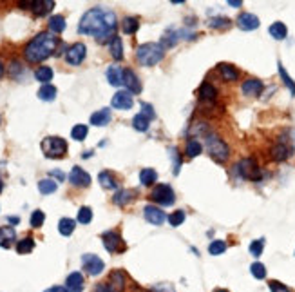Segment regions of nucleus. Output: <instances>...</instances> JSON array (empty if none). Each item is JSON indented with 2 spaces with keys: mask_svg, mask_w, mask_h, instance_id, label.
Returning a JSON list of instances; mask_svg holds the SVG:
<instances>
[{
  "mask_svg": "<svg viewBox=\"0 0 295 292\" xmlns=\"http://www.w3.org/2000/svg\"><path fill=\"white\" fill-rule=\"evenodd\" d=\"M114 31H116V17H114V13L102 8L89 9L78 24V33L92 35L98 44L111 42V38H114Z\"/></svg>",
  "mask_w": 295,
  "mask_h": 292,
  "instance_id": "1",
  "label": "nucleus"
},
{
  "mask_svg": "<svg viewBox=\"0 0 295 292\" xmlns=\"http://www.w3.org/2000/svg\"><path fill=\"white\" fill-rule=\"evenodd\" d=\"M56 46H58L56 35L44 31V33H38L37 37L27 42V46L24 47V56L31 64L42 62V60L49 59L51 54L56 51Z\"/></svg>",
  "mask_w": 295,
  "mask_h": 292,
  "instance_id": "2",
  "label": "nucleus"
},
{
  "mask_svg": "<svg viewBox=\"0 0 295 292\" xmlns=\"http://www.w3.org/2000/svg\"><path fill=\"white\" fill-rule=\"evenodd\" d=\"M163 56H165V49H163L161 44H143L136 49V60L142 66L149 67V66H156L158 62H161Z\"/></svg>",
  "mask_w": 295,
  "mask_h": 292,
  "instance_id": "3",
  "label": "nucleus"
},
{
  "mask_svg": "<svg viewBox=\"0 0 295 292\" xmlns=\"http://www.w3.org/2000/svg\"><path fill=\"white\" fill-rule=\"evenodd\" d=\"M42 153L51 160L63 158L67 155V142L60 136H46L42 140Z\"/></svg>",
  "mask_w": 295,
  "mask_h": 292,
  "instance_id": "4",
  "label": "nucleus"
},
{
  "mask_svg": "<svg viewBox=\"0 0 295 292\" xmlns=\"http://www.w3.org/2000/svg\"><path fill=\"white\" fill-rule=\"evenodd\" d=\"M207 149H208L210 158L216 160L217 163H224L230 156L228 145H226L217 134H212V133L207 134Z\"/></svg>",
  "mask_w": 295,
  "mask_h": 292,
  "instance_id": "5",
  "label": "nucleus"
},
{
  "mask_svg": "<svg viewBox=\"0 0 295 292\" xmlns=\"http://www.w3.org/2000/svg\"><path fill=\"white\" fill-rule=\"evenodd\" d=\"M236 172L241 176V178L250 180V182H257V180H261V176H263L261 169H259L257 162H255L254 158H243L241 162H237Z\"/></svg>",
  "mask_w": 295,
  "mask_h": 292,
  "instance_id": "6",
  "label": "nucleus"
},
{
  "mask_svg": "<svg viewBox=\"0 0 295 292\" xmlns=\"http://www.w3.org/2000/svg\"><path fill=\"white\" fill-rule=\"evenodd\" d=\"M150 200H152L154 203H159V205H163V207H169V205H172L176 201V194H174V191H172L171 185L158 184L152 189V192H150Z\"/></svg>",
  "mask_w": 295,
  "mask_h": 292,
  "instance_id": "7",
  "label": "nucleus"
},
{
  "mask_svg": "<svg viewBox=\"0 0 295 292\" xmlns=\"http://www.w3.org/2000/svg\"><path fill=\"white\" fill-rule=\"evenodd\" d=\"M102 242H104V247L112 252V254H116V252H123L125 250V242L121 238L120 234L116 230H107V232L102 234Z\"/></svg>",
  "mask_w": 295,
  "mask_h": 292,
  "instance_id": "8",
  "label": "nucleus"
},
{
  "mask_svg": "<svg viewBox=\"0 0 295 292\" xmlns=\"http://www.w3.org/2000/svg\"><path fill=\"white\" fill-rule=\"evenodd\" d=\"M82 267L89 276H100L105 269V263L100 256L96 254H83L82 256Z\"/></svg>",
  "mask_w": 295,
  "mask_h": 292,
  "instance_id": "9",
  "label": "nucleus"
},
{
  "mask_svg": "<svg viewBox=\"0 0 295 292\" xmlns=\"http://www.w3.org/2000/svg\"><path fill=\"white\" fill-rule=\"evenodd\" d=\"M85 54H87L85 46H83V44H75V46H71L67 49L65 62L69 64V66H80V64L83 62V59H85Z\"/></svg>",
  "mask_w": 295,
  "mask_h": 292,
  "instance_id": "10",
  "label": "nucleus"
},
{
  "mask_svg": "<svg viewBox=\"0 0 295 292\" xmlns=\"http://www.w3.org/2000/svg\"><path fill=\"white\" fill-rule=\"evenodd\" d=\"M69 182H71L75 187H89L91 185V174L87 171H83L82 167H73L71 172H69Z\"/></svg>",
  "mask_w": 295,
  "mask_h": 292,
  "instance_id": "11",
  "label": "nucleus"
},
{
  "mask_svg": "<svg viewBox=\"0 0 295 292\" xmlns=\"http://www.w3.org/2000/svg\"><path fill=\"white\" fill-rule=\"evenodd\" d=\"M123 85L127 87V91L130 93V95H140L142 93V83H140V80H138L136 73L133 71V69H123Z\"/></svg>",
  "mask_w": 295,
  "mask_h": 292,
  "instance_id": "12",
  "label": "nucleus"
},
{
  "mask_svg": "<svg viewBox=\"0 0 295 292\" xmlns=\"http://www.w3.org/2000/svg\"><path fill=\"white\" fill-rule=\"evenodd\" d=\"M111 105L114 109H121V111H127V109H130L134 105L133 95H130L129 91H118L116 95L112 96Z\"/></svg>",
  "mask_w": 295,
  "mask_h": 292,
  "instance_id": "13",
  "label": "nucleus"
},
{
  "mask_svg": "<svg viewBox=\"0 0 295 292\" xmlns=\"http://www.w3.org/2000/svg\"><path fill=\"white\" fill-rule=\"evenodd\" d=\"M198 96H200L201 104H214L217 98V89L214 87L212 83L203 82L201 83V87L198 89Z\"/></svg>",
  "mask_w": 295,
  "mask_h": 292,
  "instance_id": "14",
  "label": "nucleus"
},
{
  "mask_svg": "<svg viewBox=\"0 0 295 292\" xmlns=\"http://www.w3.org/2000/svg\"><path fill=\"white\" fill-rule=\"evenodd\" d=\"M143 214H145V220L149 223H152V225H163L167 221V214L163 211H159L158 207H154V205H147Z\"/></svg>",
  "mask_w": 295,
  "mask_h": 292,
  "instance_id": "15",
  "label": "nucleus"
},
{
  "mask_svg": "<svg viewBox=\"0 0 295 292\" xmlns=\"http://www.w3.org/2000/svg\"><path fill=\"white\" fill-rule=\"evenodd\" d=\"M259 18L252 13H241L239 17H237V25H239V30L243 31H254L259 27Z\"/></svg>",
  "mask_w": 295,
  "mask_h": 292,
  "instance_id": "16",
  "label": "nucleus"
},
{
  "mask_svg": "<svg viewBox=\"0 0 295 292\" xmlns=\"http://www.w3.org/2000/svg\"><path fill=\"white\" fill-rule=\"evenodd\" d=\"M138 192L133 191V189H121V191L114 192V196H112V203L114 205H120V207H125V205L133 203L136 200Z\"/></svg>",
  "mask_w": 295,
  "mask_h": 292,
  "instance_id": "17",
  "label": "nucleus"
},
{
  "mask_svg": "<svg viewBox=\"0 0 295 292\" xmlns=\"http://www.w3.org/2000/svg\"><path fill=\"white\" fill-rule=\"evenodd\" d=\"M125 281H127V276L123 271H112L109 274V287L112 292H123L125 290Z\"/></svg>",
  "mask_w": 295,
  "mask_h": 292,
  "instance_id": "18",
  "label": "nucleus"
},
{
  "mask_svg": "<svg viewBox=\"0 0 295 292\" xmlns=\"http://www.w3.org/2000/svg\"><path fill=\"white\" fill-rule=\"evenodd\" d=\"M291 153H293V149L286 143H275L270 149V158L275 160V162H284V160L290 158Z\"/></svg>",
  "mask_w": 295,
  "mask_h": 292,
  "instance_id": "19",
  "label": "nucleus"
},
{
  "mask_svg": "<svg viewBox=\"0 0 295 292\" xmlns=\"http://www.w3.org/2000/svg\"><path fill=\"white\" fill-rule=\"evenodd\" d=\"M263 87H265V85H263V82L259 78H248L243 82L241 91L245 96H259L263 91Z\"/></svg>",
  "mask_w": 295,
  "mask_h": 292,
  "instance_id": "20",
  "label": "nucleus"
},
{
  "mask_svg": "<svg viewBox=\"0 0 295 292\" xmlns=\"http://www.w3.org/2000/svg\"><path fill=\"white\" fill-rule=\"evenodd\" d=\"M217 73H219V76L224 82H236L239 78V71H237L232 64H226V62H221L217 66Z\"/></svg>",
  "mask_w": 295,
  "mask_h": 292,
  "instance_id": "21",
  "label": "nucleus"
},
{
  "mask_svg": "<svg viewBox=\"0 0 295 292\" xmlns=\"http://www.w3.org/2000/svg\"><path fill=\"white\" fill-rule=\"evenodd\" d=\"M15 240H17V232H15L13 227L9 225L0 227V247L2 249H9L15 243Z\"/></svg>",
  "mask_w": 295,
  "mask_h": 292,
  "instance_id": "22",
  "label": "nucleus"
},
{
  "mask_svg": "<svg viewBox=\"0 0 295 292\" xmlns=\"http://www.w3.org/2000/svg\"><path fill=\"white\" fill-rule=\"evenodd\" d=\"M65 288L69 292H82L83 288V276L82 272H71L65 280Z\"/></svg>",
  "mask_w": 295,
  "mask_h": 292,
  "instance_id": "23",
  "label": "nucleus"
},
{
  "mask_svg": "<svg viewBox=\"0 0 295 292\" xmlns=\"http://www.w3.org/2000/svg\"><path fill=\"white\" fill-rule=\"evenodd\" d=\"M53 8H54L53 0H37V2H33V4H31V9H33V13L37 15V17L49 15V13L53 11Z\"/></svg>",
  "mask_w": 295,
  "mask_h": 292,
  "instance_id": "24",
  "label": "nucleus"
},
{
  "mask_svg": "<svg viewBox=\"0 0 295 292\" xmlns=\"http://www.w3.org/2000/svg\"><path fill=\"white\" fill-rule=\"evenodd\" d=\"M107 82L114 87L118 85H123V69L118 66H111L107 69Z\"/></svg>",
  "mask_w": 295,
  "mask_h": 292,
  "instance_id": "25",
  "label": "nucleus"
},
{
  "mask_svg": "<svg viewBox=\"0 0 295 292\" xmlns=\"http://www.w3.org/2000/svg\"><path fill=\"white\" fill-rule=\"evenodd\" d=\"M111 109H100V111H96L94 114L91 116V124L96 125V127H104V125H107L109 122H111Z\"/></svg>",
  "mask_w": 295,
  "mask_h": 292,
  "instance_id": "26",
  "label": "nucleus"
},
{
  "mask_svg": "<svg viewBox=\"0 0 295 292\" xmlns=\"http://www.w3.org/2000/svg\"><path fill=\"white\" fill-rule=\"evenodd\" d=\"M150 122H152V118L149 116V114L145 113H138L136 116L133 118V127L136 131H140V133H145L147 129H149Z\"/></svg>",
  "mask_w": 295,
  "mask_h": 292,
  "instance_id": "27",
  "label": "nucleus"
},
{
  "mask_svg": "<svg viewBox=\"0 0 295 292\" xmlns=\"http://www.w3.org/2000/svg\"><path fill=\"white\" fill-rule=\"evenodd\" d=\"M268 33H270V37L275 38V40H284L288 35V27L283 22H274V24L270 25V30H268Z\"/></svg>",
  "mask_w": 295,
  "mask_h": 292,
  "instance_id": "28",
  "label": "nucleus"
},
{
  "mask_svg": "<svg viewBox=\"0 0 295 292\" xmlns=\"http://www.w3.org/2000/svg\"><path fill=\"white\" fill-rule=\"evenodd\" d=\"M98 182H100L102 187L107 189V191H112V189L118 187V182L114 180L112 172H109V171H102L100 174H98Z\"/></svg>",
  "mask_w": 295,
  "mask_h": 292,
  "instance_id": "29",
  "label": "nucleus"
},
{
  "mask_svg": "<svg viewBox=\"0 0 295 292\" xmlns=\"http://www.w3.org/2000/svg\"><path fill=\"white\" fill-rule=\"evenodd\" d=\"M75 227H76V221L73 220V218H62V220L58 221V232L62 234V236H65V238L75 232Z\"/></svg>",
  "mask_w": 295,
  "mask_h": 292,
  "instance_id": "30",
  "label": "nucleus"
},
{
  "mask_svg": "<svg viewBox=\"0 0 295 292\" xmlns=\"http://www.w3.org/2000/svg\"><path fill=\"white\" fill-rule=\"evenodd\" d=\"M38 98L44 102H53L56 98V87L51 85V83H44L40 89H38Z\"/></svg>",
  "mask_w": 295,
  "mask_h": 292,
  "instance_id": "31",
  "label": "nucleus"
},
{
  "mask_svg": "<svg viewBox=\"0 0 295 292\" xmlns=\"http://www.w3.org/2000/svg\"><path fill=\"white\" fill-rule=\"evenodd\" d=\"M201 151H203V145H201L195 138H190V140L187 142V145H185V155H187L188 158H195V156H200Z\"/></svg>",
  "mask_w": 295,
  "mask_h": 292,
  "instance_id": "32",
  "label": "nucleus"
},
{
  "mask_svg": "<svg viewBox=\"0 0 295 292\" xmlns=\"http://www.w3.org/2000/svg\"><path fill=\"white\" fill-rule=\"evenodd\" d=\"M109 49H111V54L114 60H121L123 59V44H121L120 37H114L109 44Z\"/></svg>",
  "mask_w": 295,
  "mask_h": 292,
  "instance_id": "33",
  "label": "nucleus"
},
{
  "mask_svg": "<svg viewBox=\"0 0 295 292\" xmlns=\"http://www.w3.org/2000/svg\"><path fill=\"white\" fill-rule=\"evenodd\" d=\"M156 180H158V172L154 171V169H143V171L140 172V182H142V185H145V187L154 185L156 184Z\"/></svg>",
  "mask_w": 295,
  "mask_h": 292,
  "instance_id": "34",
  "label": "nucleus"
},
{
  "mask_svg": "<svg viewBox=\"0 0 295 292\" xmlns=\"http://www.w3.org/2000/svg\"><path fill=\"white\" fill-rule=\"evenodd\" d=\"M121 27H123L125 35H134L138 31V27H140V20L136 17H127L121 22Z\"/></svg>",
  "mask_w": 295,
  "mask_h": 292,
  "instance_id": "35",
  "label": "nucleus"
},
{
  "mask_svg": "<svg viewBox=\"0 0 295 292\" xmlns=\"http://www.w3.org/2000/svg\"><path fill=\"white\" fill-rule=\"evenodd\" d=\"M53 69H51L49 66H40L35 71V78L38 80V82H44V83H49V80L53 78Z\"/></svg>",
  "mask_w": 295,
  "mask_h": 292,
  "instance_id": "36",
  "label": "nucleus"
},
{
  "mask_svg": "<svg viewBox=\"0 0 295 292\" xmlns=\"http://www.w3.org/2000/svg\"><path fill=\"white\" fill-rule=\"evenodd\" d=\"M35 249V240L31 236H25L24 240L17 243V252L18 254H29L31 250Z\"/></svg>",
  "mask_w": 295,
  "mask_h": 292,
  "instance_id": "37",
  "label": "nucleus"
},
{
  "mask_svg": "<svg viewBox=\"0 0 295 292\" xmlns=\"http://www.w3.org/2000/svg\"><path fill=\"white\" fill-rule=\"evenodd\" d=\"M277 69H279V76H281V80L284 82V85H286V87L290 89L291 96H295V82L290 78V75L286 73V69H284L283 64H281V62L277 64Z\"/></svg>",
  "mask_w": 295,
  "mask_h": 292,
  "instance_id": "38",
  "label": "nucleus"
},
{
  "mask_svg": "<svg viewBox=\"0 0 295 292\" xmlns=\"http://www.w3.org/2000/svg\"><path fill=\"white\" fill-rule=\"evenodd\" d=\"M56 182H53L51 178H44L38 182V191L42 192V194H53L54 191H56Z\"/></svg>",
  "mask_w": 295,
  "mask_h": 292,
  "instance_id": "39",
  "label": "nucleus"
},
{
  "mask_svg": "<svg viewBox=\"0 0 295 292\" xmlns=\"http://www.w3.org/2000/svg\"><path fill=\"white\" fill-rule=\"evenodd\" d=\"M87 133H89L87 125L78 124V125H75V127H73L71 138H73V140H76V142H83V140L87 138Z\"/></svg>",
  "mask_w": 295,
  "mask_h": 292,
  "instance_id": "40",
  "label": "nucleus"
},
{
  "mask_svg": "<svg viewBox=\"0 0 295 292\" xmlns=\"http://www.w3.org/2000/svg\"><path fill=\"white\" fill-rule=\"evenodd\" d=\"M49 30L53 31V33H62V31L65 30V18L60 17V15L51 17L49 18Z\"/></svg>",
  "mask_w": 295,
  "mask_h": 292,
  "instance_id": "41",
  "label": "nucleus"
},
{
  "mask_svg": "<svg viewBox=\"0 0 295 292\" xmlns=\"http://www.w3.org/2000/svg\"><path fill=\"white\" fill-rule=\"evenodd\" d=\"M208 25H210L212 30H226V27L232 25V22L226 17H216V18H210V20H208Z\"/></svg>",
  "mask_w": 295,
  "mask_h": 292,
  "instance_id": "42",
  "label": "nucleus"
},
{
  "mask_svg": "<svg viewBox=\"0 0 295 292\" xmlns=\"http://www.w3.org/2000/svg\"><path fill=\"white\" fill-rule=\"evenodd\" d=\"M250 272H252V276H254L255 280H265L266 278V267L261 261L252 263V265H250Z\"/></svg>",
  "mask_w": 295,
  "mask_h": 292,
  "instance_id": "43",
  "label": "nucleus"
},
{
  "mask_svg": "<svg viewBox=\"0 0 295 292\" xmlns=\"http://www.w3.org/2000/svg\"><path fill=\"white\" fill-rule=\"evenodd\" d=\"M224 250H226V243H224L223 240H214V242L208 245V252H210L212 256L223 254Z\"/></svg>",
  "mask_w": 295,
  "mask_h": 292,
  "instance_id": "44",
  "label": "nucleus"
},
{
  "mask_svg": "<svg viewBox=\"0 0 295 292\" xmlns=\"http://www.w3.org/2000/svg\"><path fill=\"white\" fill-rule=\"evenodd\" d=\"M263 249H265V238L254 240V242L250 243V247H248L250 254L254 256V258H259V256L263 254Z\"/></svg>",
  "mask_w": 295,
  "mask_h": 292,
  "instance_id": "45",
  "label": "nucleus"
},
{
  "mask_svg": "<svg viewBox=\"0 0 295 292\" xmlns=\"http://www.w3.org/2000/svg\"><path fill=\"white\" fill-rule=\"evenodd\" d=\"M176 42H178V35L174 33V31H167L165 33V37L161 38V42H159V44H161L163 46V49H169V47H174L176 46Z\"/></svg>",
  "mask_w": 295,
  "mask_h": 292,
  "instance_id": "46",
  "label": "nucleus"
},
{
  "mask_svg": "<svg viewBox=\"0 0 295 292\" xmlns=\"http://www.w3.org/2000/svg\"><path fill=\"white\" fill-rule=\"evenodd\" d=\"M44 221H46V214L42 213L40 209H37L33 214H31V227L33 229H40L44 225Z\"/></svg>",
  "mask_w": 295,
  "mask_h": 292,
  "instance_id": "47",
  "label": "nucleus"
},
{
  "mask_svg": "<svg viewBox=\"0 0 295 292\" xmlns=\"http://www.w3.org/2000/svg\"><path fill=\"white\" fill-rule=\"evenodd\" d=\"M78 223H82V225H87V223H91V220H92V211L89 207H82L78 211Z\"/></svg>",
  "mask_w": 295,
  "mask_h": 292,
  "instance_id": "48",
  "label": "nucleus"
},
{
  "mask_svg": "<svg viewBox=\"0 0 295 292\" xmlns=\"http://www.w3.org/2000/svg\"><path fill=\"white\" fill-rule=\"evenodd\" d=\"M185 218H187V214H185L183 211H174V213L169 216V223H171L172 227H179L185 221Z\"/></svg>",
  "mask_w": 295,
  "mask_h": 292,
  "instance_id": "49",
  "label": "nucleus"
},
{
  "mask_svg": "<svg viewBox=\"0 0 295 292\" xmlns=\"http://www.w3.org/2000/svg\"><path fill=\"white\" fill-rule=\"evenodd\" d=\"M268 287H270V292H291V288L286 287L284 283H281V281H270Z\"/></svg>",
  "mask_w": 295,
  "mask_h": 292,
  "instance_id": "50",
  "label": "nucleus"
},
{
  "mask_svg": "<svg viewBox=\"0 0 295 292\" xmlns=\"http://www.w3.org/2000/svg\"><path fill=\"white\" fill-rule=\"evenodd\" d=\"M150 292H176L172 283H158L156 287L150 288Z\"/></svg>",
  "mask_w": 295,
  "mask_h": 292,
  "instance_id": "51",
  "label": "nucleus"
},
{
  "mask_svg": "<svg viewBox=\"0 0 295 292\" xmlns=\"http://www.w3.org/2000/svg\"><path fill=\"white\" fill-rule=\"evenodd\" d=\"M169 153H171L172 160H174V174H178V172H179V165H181V158H179L176 147H171V149H169Z\"/></svg>",
  "mask_w": 295,
  "mask_h": 292,
  "instance_id": "52",
  "label": "nucleus"
},
{
  "mask_svg": "<svg viewBox=\"0 0 295 292\" xmlns=\"http://www.w3.org/2000/svg\"><path fill=\"white\" fill-rule=\"evenodd\" d=\"M22 71V67H20V62H17V60H13L11 62V69H9V73H11V75H15L17 76L18 73Z\"/></svg>",
  "mask_w": 295,
  "mask_h": 292,
  "instance_id": "53",
  "label": "nucleus"
},
{
  "mask_svg": "<svg viewBox=\"0 0 295 292\" xmlns=\"http://www.w3.org/2000/svg\"><path fill=\"white\" fill-rule=\"evenodd\" d=\"M94 292H112L111 287H109L107 283H100V285H96L94 287Z\"/></svg>",
  "mask_w": 295,
  "mask_h": 292,
  "instance_id": "54",
  "label": "nucleus"
},
{
  "mask_svg": "<svg viewBox=\"0 0 295 292\" xmlns=\"http://www.w3.org/2000/svg\"><path fill=\"white\" fill-rule=\"evenodd\" d=\"M51 176H56V178H58L60 182H63V180H65V174H63L62 171H58V169H54V171H51Z\"/></svg>",
  "mask_w": 295,
  "mask_h": 292,
  "instance_id": "55",
  "label": "nucleus"
},
{
  "mask_svg": "<svg viewBox=\"0 0 295 292\" xmlns=\"http://www.w3.org/2000/svg\"><path fill=\"white\" fill-rule=\"evenodd\" d=\"M44 292H69V290H67L65 287H58V285H56V287H51V288H47V290H44Z\"/></svg>",
  "mask_w": 295,
  "mask_h": 292,
  "instance_id": "56",
  "label": "nucleus"
},
{
  "mask_svg": "<svg viewBox=\"0 0 295 292\" xmlns=\"http://www.w3.org/2000/svg\"><path fill=\"white\" fill-rule=\"evenodd\" d=\"M226 4H230V6H232V8H241L243 2H241V0H228Z\"/></svg>",
  "mask_w": 295,
  "mask_h": 292,
  "instance_id": "57",
  "label": "nucleus"
},
{
  "mask_svg": "<svg viewBox=\"0 0 295 292\" xmlns=\"http://www.w3.org/2000/svg\"><path fill=\"white\" fill-rule=\"evenodd\" d=\"M8 221L11 223V225H18V223H20V218H18V216H9Z\"/></svg>",
  "mask_w": 295,
  "mask_h": 292,
  "instance_id": "58",
  "label": "nucleus"
},
{
  "mask_svg": "<svg viewBox=\"0 0 295 292\" xmlns=\"http://www.w3.org/2000/svg\"><path fill=\"white\" fill-rule=\"evenodd\" d=\"M4 71H6V69H4V64L0 62V78H2V76H4Z\"/></svg>",
  "mask_w": 295,
  "mask_h": 292,
  "instance_id": "59",
  "label": "nucleus"
},
{
  "mask_svg": "<svg viewBox=\"0 0 295 292\" xmlns=\"http://www.w3.org/2000/svg\"><path fill=\"white\" fill-rule=\"evenodd\" d=\"M214 292H228V290H226V288H216Z\"/></svg>",
  "mask_w": 295,
  "mask_h": 292,
  "instance_id": "60",
  "label": "nucleus"
},
{
  "mask_svg": "<svg viewBox=\"0 0 295 292\" xmlns=\"http://www.w3.org/2000/svg\"><path fill=\"white\" fill-rule=\"evenodd\" d=\"M2 189H4V182L0 180V192H2Z\"/></svg>",
  "mask_w": 295,
  "mask_h": 292,
  "instance_id": "61",
  "label": "nucleus"
}]
</instances>
